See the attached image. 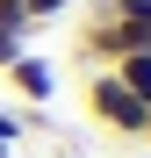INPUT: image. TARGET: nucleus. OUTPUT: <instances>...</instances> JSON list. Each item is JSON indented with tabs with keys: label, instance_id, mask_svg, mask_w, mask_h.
<instances>
[{
	"label": "nucleus",
	"instance_id": "0eeeda50",
	"mask_svg": "<svg viewBox=\"0 0 151 158\" xmlns=\"http://www.w3.org/2000/svg\"><path fill=\"white\" fill-rule=\"evenodd\" d=\"M22 50H29V36H15V29H0V72H7V65L22 58Z\"/></svg>",
	"mask_w": 151,
	"mask_h": 158
},
{
	"label": "nucleus",
	"instance_id": "7ed1b4c3",
	"mask_svg": "<svg viewBox=\"0 0 151 158\" xmlns=\"http://www.w3.org/2000/svg\"><path fill=\"white\" fill-rule=\"evenodd\" d=\"M94 15L115 29V43H122V50H151V0H101Z\"/></svg>",
	"mask_w": 151,
	"mask_h": 158
},
{
	"label": "nucleus",
	"instance_id": "1a4fd4ad",
	"mask_svg": "<svg viewBox=\"0 0 151 158\" xmlns=\"http://www.w3.org/2000/svg\"><path fill=\"white\" fill-rule=\"evenodd\" d=\"M130 158H151V151H130Z\"/></svg>",
	"mask_w": 151,
	"mask_h": 158
},
{
	"label": "nucleus",
	"instance_id": "39448f33",
	"mask_svg": "<svg viewBox=\"0 0 151 158\" xmlns=\"http://www.w3.org/2000/svg\"><path fill=\"white\" fill-rule=\"evenodd\" d=\"M0 29H15V36H36V22H29V0H0Z\"/></svg>",
	"mask_w": 151,
	"mask_h": 158
},
{
	"label": "nucleus",
	"instance_id": "f03ea898",
	"mask_svg": "<svg viewBox=\"0 0 151 158\" xmlns=\"http://www.w3.org/2000/svg\"><path fill=\"white\" fill-rule=\"evenodd\" d=\"M0 79L15 86V101H22V108H50V94H58V72H50V58H43V50H22V58L0 72Z\"/></svg>",
	"mask_w": 151,
	"mask_h": 158
},
{
	"label": "nucleus",
	"instance_id": "6e6552de",
	"mask_svg": "<svg viewBox=\"0 0 151 158\" xmlns=\"http://www.w3.org/2000/svg\"><path fill=\"white\" fill-rule=\"evenodd\" d=\"M144 144H151V108H144Z\"/></svg>",
	"mask_w": 151,
	"mask_h": 158
},
{
	"label": "nucleus",
	"instance_id": "20e7f679",
	"mask_svg": "<svg viewBox=\"0 0 151 158\" xmlns=\"http://www.w3.org/2000/svg\"><path fill=\"white\" fill-rule=\"evenodd\" d=\"M108 72H115L122 86H130V94L144 101V108H151V50H122V58H115Z\"/></svg>",
	"mask_w": 151,
	"mask_h": 158
},
{
	"label": "nucleus",
	"instance_id": "423d86ee",
	"mask_svg": "<svg viewBox=\"0 0 151 158\" xmlns=\"http://www.w3.org/2000/svg\"><path fill=\"white\" fill-rule=\"evenodd\" d=\"M72 7H79V0H29V22H36V29H50V22H65Z\"/></svg>",
	"mask_w": 151,
	"mask_h": 158
},
{
	"label": "nucleus",
	"instance_id": "f257e3e1",
	"mask_svg": "<svg viewBox=\"0 0 151 158\" xmlns=\"http://www.w3.org/2000/svg\"><path fill=\"white\" fill-rule=\"evenodd\" d=\"M86 122L94 129H108V137H122V144H144V101L122 86V79L101 65V72H86Z\"/></svg>",
	"mask_w": 151,
	"mask_h": 158
}]
</instances>
